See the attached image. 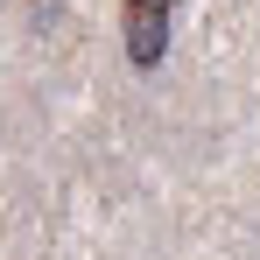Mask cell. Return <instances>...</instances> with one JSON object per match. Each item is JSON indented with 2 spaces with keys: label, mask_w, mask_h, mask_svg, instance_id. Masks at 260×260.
<instances>
[{
  "label": "cell",
  "mask_w": 260,
  "mask_h": 260,
  "mask_svg": "<svg viewBox=\"0 0 260 260\" xmlns=\"http://www.w3.org/2000/svg\"><path fill=\"white\" fill-rule=\"evenodd\" d=\"M120 28H127V56L141 63V71H155L162 49H169V7H155V0H127Z\"/></svg>",
  "instance_id": "6da1fadb"
},
{
  "label": "cell",
  "mask_w": 260,
  "mask_h": 260,
  "mask_svg": "<svg viewBox=\"0 0 260 260\" xmlns=\"http://www.w3.org/2000/svg\"><path fill=\"white\" fill-rule=\"evenodd\" d=\"M155 7H176V0H155Z\"/></svg>",
  "instance_id": "7a4b0ae2"
}]
</instances>
